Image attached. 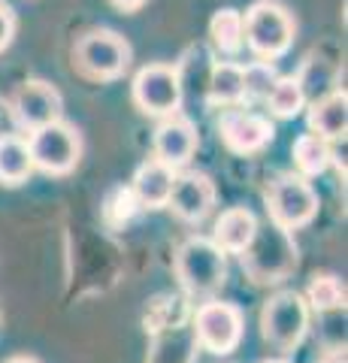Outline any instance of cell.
I'll return each mask as SVG.
<instances>
[{"mask_svg":"<svg viewBox=\"0 0 348 363\" xmlns=\"http://www.w3.org/2000/svg\"><path fill=\"white\" fill-rule=\"evenodd\" d=\"M130 43L116 30H88L85 37L76 43L73 64L85 79L94 82H112V79L125 76L130 67Z\"/></svg>","mask_w":348,"mask_h":363,"instance_id":"3","label":"cell"},{"mask_svg":"<svg viewBox=\"0 0 348 363\" xmlns=\"http://www.w3.org/2000/svg\"><path fill=\"white\" fill-rule=\"evenodd\" d=\"M212 203H215V185H212V179L206 173H185V176H176L173 194L167 206L182 221L197 224L209 215Z\"/></svg>","mask_w":348,"mask_h":363,"instance_id":"13","label":"cell"},{"mask_svg":"<svg viewBox=\"0 0 348 363\" xmlns=\"http://www.w3.org/2000/svg\"><path fill=\"white\" fill-rule=\"evenodd\" d=\"M194 339L212 354H230L242 339V312L233 303H203L194 312Z\"/></svg>","mask_w":348,"mask_h":363,"instance_id":"9","label":"cell"},{"mask_svg":"<svg viewBox=\"0 0 348 363\" xmlns=\"http://www.w3.org/2000/svg\"><path fill=\"white\" fill-rule=\"evenodd\" d=\"M209 37L215 43L218 52L237 55L245 45V33H242V13L237 9H218L209 21Z\"/></svg>","mask_w":348,"mask_h":363,"instance_id":"21","label":"cell"},{"mask_svg":"<svg viewBox=\"0 0 348 363\" xmlns=\"http://www.w3.org/2000/svg\"><path fill=\"white\" fill-rule=\"evenodd\" d=\"M6 363H37L33 357H13V360H6Z\"/></svg>","mask_w":348,"mask_h":363,"instance_id":"28","label":"cell"},{"mask_svg":"<svg viewBox=\"0 0 348 363\" xmlns=\"http://www.w3.org/2000/svg\"><path fill=\"white\" fill-rule=\"evenodd\" d=\"M133 104L140 106L145 116H158V118H170L179 116L182 106V70L170 64H149L133 76Z\"/></svg>","mask_w":348,"mask_h":363,"instance_id":"5","label":"cell"},{"mask_svg":"<svg viewBox=\"0 0 348 363\" xmlns=\"http://www.w3.org/2000/svg\"><path fill=\"white\" fill-rule=\"evenodd\" d=\"M242 269L249 272L257 285H276V281L288 279L297 267V242L291 230L266 221L264 227L257 224L252 242L240 252Z\"/></svg>","mask_w":348,"mask_h":363,"instance_id":"1","label":"cell"},{"mask_svg":"<svg viewBox=\"0 0 348 363\" xmlns=\"http://www.w3.org/2000/svg\"><path fill=\"white\" fill-rule=\"evenodd\" d=\"M264 363H288V360H279V357H276V360H264Z\"/></svg>","mask_w":348,"mask_h":363,"instance_id":"30","label":"cell"},{"mask_svg":"<svg viewBox=\"0 0 348 363\" xmlns=\"http://www.w3.org/2000/svg\"><path fill=\"white\" fill-rule=\"evenodd\" d=\"M185 300L182 297H158L152 306H149V312H145V330H152V333H158V330H176L179 324L185 321Z\"/></svg>","mask_w":348,"mask_h":363,"instance_id":"22","label":"cell"},{"mask_svg":"<svg viewBox=\"0 0 348 363\" xmlns=\"http://www.w3.org/2000/svg\"><path fill=\"white\" fill-rule=\"evenodd\" d=\"M30 169H33V161H30L28 143L16 133L0 136V185H9V188L21 185V182H28Z\"/></svg>","mask_w":348,"mask_h":363,"instance_id":"17","label":"cell"},{"mask_svg":"<svg viewBox=\"0 0 348 363\" xmlns=\"http://www.w3.org/2000/svg\"><path fill=\"white\" fill-rule=\"evenodd\" d=\"M266 212L269 221L285 227V230H297V227L309 224L318 212V194L303 176L285 173L266 188Z\"/></svg>","mask_w":348,"mask_h":363,"instance_id":"7","label":"cell"},{"mask_svg":"<svg viewBox=\"0 0 348 363\" xmlns=\"http://www.w3.org/2000/svg\"><path fill=\"white\" fill-rule=\"evenodd\" d=\"M254 230H257L254 212H249L245 206H233V209H228V212H221V218L215 221V233H212V242H215L221 252L240 255L242 248L252 242Z\"/></svg>","mask_w":348,"mask_h":363,"instance_id":"16","label":"cell"},{"mask_svg":"<svg viewBox=\"0 0 348 363\" xmlns=\"http://www.w3.org/2000/svg\"><path fill=\"white\" fill-rule=\"evenodd\" d=\"M112 4H116L118 9H125V13H133V9H140L145 0H112Z\"/></svg>","mask_w":348,"mask_h":363,"instance_id":"27","label":"cell"},{"mask_svg":"<svg viewBox=\"0 0 348 363\" xmlns=\"http://www.w3.org/2000/svg\"><path fill=\"white\" fill-rule=\"evenodd\" d=\"M13 37H16V13L6 4H0V52L9 49Z\"/></svg>","mask_w":348,"mask_h":363,"instance_id":"26","label":"cell"},{"mask_svg":"<svg viewBox=\"0 0 348 363\" xmlns=\"http://www.w3.org/2000/svg\"><path fill=\"white\" fill-rule=\"evenodd\" d=\"M245 70V100H266L269 88L276 82V67L266 64V61H254L249 67H242Z\"/></svg>","mask_w":348,"mask_h":363,"instance_id":"25","label":"cell"},{"mask_svg":"<svg viewBox=\"0 0 348 363\" xmlns=\"http://www.w3.org/2000/svg\"><path fill=\"white\" fill-rule=\"evenodd\" d=\"M309 327V303L297 291H279L261 312V333L279 351H294Z\"/></svg>","mask_w":348,"mask_h":363,"instance_id":"6","label":"cell"},{"mask_svg":"<svg viewBox=\"0 0 348 363\" xmlns=\"http://www.w3.org/2000/svg\"><path fill=\"white\" fill-rule=\"evenodd\" d=\"M330 161H333V149L324 136L309 130L294 143V164L303 176H321L330 167Z\"/></svg>","mask_w":348,"mask_h":363,"instance_id":"19","label":"cell"},{"mask_svg":"<svg viewBox=\"0 0 348 363\" xmlns=\"http://www.w3.org/2000/svg\"><path fill=\"white\" fill-rule=\"evenodd\" d=\"M30 161L49 176H67L82 157V136L67 121H52L30 133Z\"/></svg>","mask_w":348,"mask_h":363,"instance_id":"8","label":"cell"},{"mask_svg":"<svg viewBox=\"0 0 348 363\" xmlns=\"http://www.w3.org/2000/svg\"><path fill=\"white\" fill-rule=\"evenodd\" d=\"M348 128V97L345 91H327L324 97H315L309 106V130L324 140H342Z\"/></svg>","mask_w":348,"mask_h":363,"instance_id":"15","label":"cell"},{"mask_svg":"<svg viewBox=\"0 0 348 363\" xmlns=\"http://www.w3.org/2000/svg\"><path fill=\"white\" fill-rule=\"evenodd\" d=\"M197 128L185 116H170L155 130V157L170 169L185 167L197 152Z\"/></svg>","mask_w":348,"mask_h":363,"instance_id":"12","label":"cell"},{"mask_svg":"<svg viewBox=\"0 0 348 363\" xmlns=\"http://www.w3.org/2000/svg\"><path fill=\"white\" fill-rule=\"evenodd\" d=\"M173 182H176V169H170L167 164H161L158 157H152V161H145V164L137 169L130 191L137 194L140 206L161 209V206H167V203H170Z\"/></svg>","mask_w":348,"mask_h":363,"instance_id":"14","label":"cell"},{"mask_svg":"<svg viewBox=\"0 0 348 363\" xmlns=\"http://www.w3.org/2000/svg\"><path fill=\"white\" fill-rule=\"evenodd\" d=\"M324 363H345V360H339V357H330V360H324Z\"/></svg>","mask_w":348,"mask_h":363,"instance_id":"29","label":"cell"},{"mask_svg":"<svg viewBox=\"0 0 348 363\" xmlns=\"http://www.w3.org/2000/svg\"><path fill=\"white\" fill-rule=\"evenodd\" d=\"M176 276L188 294H212L228 279V260L206 236H191L176 252Z\"/></svg>","mask_w":348,"mask_h":363,"instance_id":"4","label":"cell"},{"mask_svg":"<svg viewBox=\"0 0 348 363\" xmlns=\"http://www.w3.org/2000/svg\"><path fill=\"white\" fill-rule=\"evenodd\" d=\"M137 209H140L137 194H133L130 188L118 185V188H112L103 200V221L109 227H125L133 215H137Z\"/></svg>","mask_w":348,"mask_h":363,"instance_id":"24","label":"cell"},{"mask_svg":"<svg viewBox=\"0 0 348 363\" xmlns=\"http://www.w3.org/2000/svg\"><path fill=\"white\" fill-rule=\"evenodd\" d=\"M206 88H209V97L221 106L242 104L245 100V70H242V64H230V61L212 64Z\"/></svg>","mask_w":348,"mask_h":363,"instance_id":"18","label":"cell"},{"mask_svg":"<svg viewBox=\"0 0 348 363\" xmlns=\"http://www.w3.org/2000/svg\"><path fill=\"white\" fill-rule=\"evenodd\" d=\"M309 303L318 312H336L345 306V288L336 276H315L309 281Z\"/></svg>","mask_w":348,"mask_h":363,"instance_id":"23","label":"cell"},{"mask_svg":"<svg viewBox=\"0 0 348 363\" xmlns=\"http://www.w3.org/2000/svg\"><path fill=\"white\" fill-rule=\"evenodd\" d=\"M13 116L21 128H28L30 133L46 128L52 121H61V112H64V97L61 91L43 82V79H28L21 82L13 94Z\"/></svg>","mask_w":348,"mask_h":363,"instance_id":"10","label":"cell"},{"mask_svg":"<svg viewBox=\"0 0 348 363\" xmlns=\"http://www.w3.org/2000/svg\"><path fill=\"white\" fill-rule=\"evenodd\" d=\"M242 33L249 49L261 61H276L291 49L294 43V18L291 13L276 4V0H257L249 6V13L242 16Z\"/></svg>","mask_w":348,"mask_h":363,"instance_id":"2","label":"cell"},{"mask_svg":"<svg viewBox=\"0 0 348 363\" xmlns=\"http://www.w3.org/2000/svg\"><path fill=\"white\" fill-rule=\"evenodd\" d=\"M218 133H221L224 145H228L233 155H254V152H261L273 143L276 128H273V121L257 116V112L230 109V112L221 116Z\"/></svg>","mask_w":348,"mask_h":363,"instance_id":"11","label":"cell"},{"mask_svg":"<svg viewBox=\"0 0 348 363\" xmlns=\"http://www.w3.org/2000/svg\"><path fill=\"white\" fill-rule=\"evenodd\" d=\"M266 106L276 118H294L306 106V94L297 82V76H279L266 94Z\"/></svg>","mask_w":348,"mask_h":363,"instance_id":"20","label":"cell"}]
</instances>
